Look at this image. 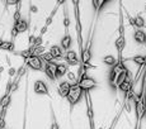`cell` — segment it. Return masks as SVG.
<instances>
[{
	"mask_svg": "<svg viewBox=\"0 0 146 129\" xmlns=\"http://www.w3.org/2000/svg\"><path fill=\"white\" fill-rule=\"evenodd\" d=\"M15 75H17V70L14 68V67H10L9 68V76L13 77V76H15Z\"/></svg>",
	"mask_w": 146,
	"mask_h": 129,
	"instance_id": "31",
	"label": "cell"
},
{
	"mask_svg": "<svg viewBox=\"0 0 146 129\" xmlns=\"http://www.w3.org/2000/svg\"><path fill=\"white\" fill-rule=\"evenodd\" d=\"M132 88H133V84H132V81H131L130 78H127V80L123 81L121 85H118V89L121 91H123V92H128L130 90H132Z\"/></svg>",
	"mask_w": 146,
	"mask_h": 129,
	"instance_id": "15",
	"label": "cell"
},
{
	"mask_svg": "<svg viewBox=\"0 0 146 129\" xmlns=\"http://www.w3.org/2000/svg\"><path fill=\"white\" fill-rule=\"evenodd\" d=\"M5 128V120H4V118H0V129H4Z\"/></svg>",
	"mask_w": 146,
	"mask_h": 129,
	"instance_id": "33",
	"label": "cell"
},
{
	"mask_svg": "<svg viewBox=\"0 0 146 129\" xmlns=\"http://www.w3.org/2000/svg\"><path fill=\"white\" fill-rule=\"evenodd\" d=\"M145 10H146V7H145Z\"/></svg>",
	"mask_w": 146,
	"mask_h": 129,
	"instance_id": "40",
	"label": "cell"
},
{
	"mask_svg": "<svg viewBox=\"0 0 146 129\" xmlns=\"http://www.w3.org/2000/svg\"><path fill=\"white\" fill-rule=\"evenodd\" d=\"M133 26L137 27L139 29H142L145 27V19L141 15H137L136 18H133Z\"/></svg>",
	"mask_w": 146,
	"mask_h": 129,
	"instance_id": "20",
	"label": "cell"
},
{
	"mask_svg": "<svg viewBox=\"0 0 146 129\" xmlns=\"http://www.w3.org/2000/svg\"><path fill=\"white\" fill-rule=\"evenodd\" d=\"M14 28L18 30V33H24V32H27V29H28V22L26 20V19H21L19 22L14 23Z\"/></svg>",
	"mask_w": 146,
	"mask_h": 129,
	"instance_id": "11",
	"label": "cell"
},
{
	"mask_svg": "<svg viewBox=\"0 0 146 129\" xmlns=\"http://www.w3.org/2000/svg\"><path fill=\"white\" fill-rule=\"evenodd\" d=\"M26 64L29 68L35 70V71H41V70H43V61L41 60V57H37V56H32V57L27 58Z\"/></svg>",
	"mask_w": 146,
	"mask_h": 129,
	"instance_id": "3",
	"label": "cell"
},
{
	"mask_svg": "<svg viewBox=\"0 0 146 129\" xmlns=\"http://www.w3.org/2000/svg\"><path fill=\"white\" fill-rule=\"evenodd\" d=\"M81 95H83V90H81L79 88V85L75 82V84H72L71 88H70V91H69V94H67L66 99L71 105H75V104H78L79 100L81 99Z\"/></svg>",
	"mask_w": 146,
	"mask_h": 129,
	"instance_id": "1",
	"label": "cell"
},
{
	"mask_svg": "<svg viewBox=\"0 0 146 129\" xmlns=\"http://www.w3.org/2000/svg\"><path fill=\"white\" fill-rule=\"evenodd\" d=\"M145 118H146V113H145Z\"/></svg>",
	"mask_w": 146,
	"mask_h": 129,
	"instance_id": "39",
	"label": "cell"
},
{
	"mask_svg": "<svg viewBox=\"0 0 146 129\" xmlns=\"http://www.w3.org/2000/svg\"><path fill=\"white\" fill-rule=\"evenodd\" d=\"M103 63L107 64V66H112V67H113L114 64L118 63V61H117V58L113 57L112 55H108V56H106V57L103 58Z\"/></svg>",
	"mask_w": 146,
	"mask_h": 129,
	"instance_id": "19",
	"label": "cell"
},
{
	"mask_svg": "<svg viewBox=\"0 0 146 129\" xmlns=\"http://www.w3.org/2000/svg\"><path fill=\"white\" fill-rule=\"evenodd\" d=\"M51 129H58V125H57V123H53V124L51 125Z\"/></svg>",
	"mask_w": 146,
	"mask_h": 129,
	"instance_id": "37",
	"label": "cell"
},
{
	"mask_svg": "<svg viewBox=\"0 0 146 129\" xmlns=\"http://www.w3.org/2000/svg\"><path fill=\"white\" fill-rule=\"evenodd\" d=\"M10 101H12V96H10V94H7V92H5L4 96L0 99V106H1L3 109H7L8 105L10 104Z\"/></svg>",
	"mask_w": 146,
	"mask_h": 129,
	"instance_id": "18",
	"label": "cell"
},
{
	"mask_svg": "<svg viewBox=\"0 0 146 129\" xmlns=\"http://www.w3.org/2000/svg\"><path fill=\"white\" fill-rule=\"evenodd\" d=\"M41 43H42V36H38V37H36L35 41H33V44H32L33 48H35V47H40Z\"/></svg>",
	"mask_w": 146,
	"mask_h": 129,
	"instance_id": "26",
	"label": "cell"
},
{
	"mask_svg": "<svg viewBox=\"0 0 146 129\" xmlns=\"http://www.w3.org/2000/svg\"><path fill=\"white\" fill-rule=\"evenodd\" d=\"M29 9H31V12H32V13H37L38 12V8L36 7V5H31Z\"/></svg>",
	"mask_w": 146,
	"mask_h": 129,
	"instance_id": "35",
	"label": "cell"
},
{
	"mask_svg": "<svg viewBox=\"0 0 146 129\" xmlns=\"http://www.w3.org/2000/svg\"><path fill=\"white\" fill-rule=\"evenodd\" d=\"M41 60H42V61H46V63H48V62H53V57L51 56V53H50V52L43 53V55L41 56Z\"/></svg>",
	"mask_w": 146,
	"mask_h": 129,
	"instance_id": "23",
	"label": "cell"
},
{
	"mask_svg": "<svg viewBox=\"0 0 146 129\" xmlns=\"http://www.w3.org/2000/svg\"><path fill=\"white\" fill-rule=\"evenodd\" d=\"M106 1H100V0H94L93 1V7L95 8V10H99V8H102L104 5Z\"/></svg>",
	"mask_w": 146,
	"mask_h": 129,
	"instance_id": "24",
	"label": "cell"
},
{
	"mask_svg": "<svg viewBox=\"0 0 146 129\" xmlns=\"http://www.w3.org/2000/svg\"><path fill=\"white\" fill-rule=\"evenodd\" d=\"M133 39H135V42L139 44L145 43L146 42V33L142 29H136L133 33Z\"/></svg>",
	"mask_w": 146,
	"mask_h": 129,
	"instance_id": "9",
	"label": "cell"
},
{
	"mask_svg": "<svg viewBox=\"0 0 146 129\" xmlns=\"http://www.w3.org/2000/svg\"><path fill=\"white\" fill-rule=\"evenodd\" d=\"M78 85H79V88L84 91H90V90H93V89L97 88V82H95L94 78L85 76V75L78 81Z\"/></svg>",
	"mask_w": 146,
	"mask_h": 129,
	"instance_id": "2",
	"label": "cell"
},
{
	"mask_svg": "<svg viewBox=\"0 0 146 129\" xmlns=\"http://www.w3.org/2000/svg\"><path fill=\"white\" fill-rule=\"evenodd\" d=\"M65 58H66V62L69 64H71V66H76V64H79V60H78V55L75 51H66L65 53Z\"/></svg>",
	"mask_w": 146,
	"mask_h": 129,
	"instance_id": "7",
	"label": "cell"
},
{
	"mask_svg": "<svg viewBox=\"0 0 146 129\" xmlns=\"http://www.w3.org/2000/svg\"><path fill=\"white\" fill-rule=\"evenodd\" d=\"M56 68H57V63H55V62H48V63H46V66H44V74H46L47 77L52 81H55L56 78H57Z\"/></svg>",
	"mask_w": 146,
	"mask_h": 129,
	"instance_id": "4",
	"label": "cell"
},
{
	"mask_svg": "<svg viewBox=\"0 0 146 129\" xmlns=\"http://www.w3.org/2000/svg\"><path fill=\"white\" fill-rule=\"evenodd\" d=\"M114 46H116V48H117V51H118L119 55H122L123 49H125V47H126V37L125 36H119V37L116 39V42H114Z\"/></svg>",
	"mask_w": 146,
	"mask_h": 129,
	"instance_id": "10",
	"label": "cell"
},
{
	"mask_svg": "<svg viewBox=\"0 0 146 129\" xmlns=\"http://www.w3.org/2000/svg\"><path fill=\"white\" fill-rule=\"evenodd\" d=\"M50 53L53 57V60H57V58H61L62 57V48L60 46H52L50 48Z\"/></svg>",
	"mask_w": 146,
	"mask_h": 129,
	"instance_id": "13",
	"label": "cell"
},
{
	"mask_svg": "<svg viewBox=\"0 0 146 129\" xmlns=\"http://www.w3.org/2000/svg\"><path fill=\"white\" fill-rule=\"evenodd\" d=\"M35 92L38 95H48V88L42 80H37L35 82Z\"/></svg>",
	"mask_w": 146,
	"mask_h": 129,
	"instance_id": "6",
	"label": "cell"
},
{
	"mask_svg": "<svg viewBox=\"0 0 146 129\" xmlns=\"http://www.w3.org/2000/svg\"><path fill=\"white\" fill-rule=\"evenodd\" d=\"M18 34H19V33H18V30H17L15 28L13 27V29H12V38H15Z\"/></svg>",
	"mask_w": 146,
	"mask_h": 129,
	"instance_id": "34",
	"label": "cell"
},
{
	"mask_svg": "<svg viewBox=\"0 0 146 129\" xmlns=\"http://www.w3.org/2000/svg\"><path fill=\"white\" fill-rule=\"evenodd\" d=\"M70 88H71V84H69L67 81L61 82L60 85H58V95H60L61 97H66L70 91Z\"/></svg>",
	"mask_w": 146,
	"mask_h": 129,
	"instance_id": "8",
	"label": "cell"
},
{
	"mask_svg": "<svg viewBox=\"0 0 146 129\" xmlns=\"http://www.w3.org/2000/svg\"><path fill=\"white\" fill-rule=\"evenodd\" d=\"M47 29H48V27H47V26H43V27H42V28H41V36H43L44 33L47 32Z\"/></svg>",
	"mask_w": 146,
	"mask_h": 129,
	"instance_id": "36",
	"label": "cell"
},
{
	"mask_svg": "<svg viewBox=\"0 0 146 129\" xmlns=\"http://www.w3.org/2000/svg\"><path fill=\"white\" fill-rule=\"evenodd\" d=\"M132 61L136 64H139V66H145L146 64V56H142V55H137L132 57Z\"/></svg>",
	"mask_w": 146,
	"mask_h": 129,
	"instance_id": "21",
	"label": "cell"
},
{
	"mask_svg": "<svg viewBox=\"0 0 146 129\" xmlns=\"http://www.w3.org/2000/svg\"><path fill=\"white\" fill-rule=\"evenodd\" d=\"M24 74H26V67L22 66L19 70H17V77L15 78H18V80H19V77L24 76Z\"/></svg>",
	"mask_w": 146,
	"mask_h": 129,
	"instance_id": "25",
	"label": "cell"
},
{
	"mask_svg": "<svg viewBox=\"0 0 146 129\" xmlns=\"http://www.w3.org/2000/svg\"><path fill=\"white\" fill-rule=\"evenodd\" d=\"M15 48V44L13 41H3V43L0 44V49L1 51H8V52H13Z\"/></svg>",
	"mask_w": 146,
	"mask_h": 129,
	"instance_id": "14",
	"label": "cell"
},
{
	"mask_svg": "<svg viewBox=\"0 0 146 129\" xmlns=\"http://www.w3.org/2000/svg\"><path fill=\"white\" fill-rule=\"evenodd\" d=\"M53 15H55V13H52V14H51V15H50V16H48V18H47V19H46V23H44V26H47V27H48V26H50V24H51V23H52V20H53Z\"/></svg>",
	"mask_w": 146,
	"mask_h": 129,
	"instance_id": "29",
	"label": "cell"
},
{
	"mask_svg": "<svg viewBox=\"0 0 146 129\" xmlns=\"http://www.w3.org/2000/svg\"><path fill=\"white\" fill-rule=\"evenodd\" d=\"M69 26H70V19H69V16H67V14L65 13V18H64V27H65L66 34H67V30H69Z\"/></svg>",
	"mask_w": 146,
	"mask_h": 129,
	"instance_id": "27",
	"label": "cell"
},
{
	"mask_svg": "<svg viewBox=\"0 0 146 129\" xmlns=\"http://www.w3.org/2000/svg\"><path fill=\"white\" fill-rule=\"evenodd\" d=\"M44 53V47L43 46H40V47H35L33 48V56H37V57H40Z\"/></svg>",
	"mask_w": 146,
	"mask_h": 129,
	"instance_id": "22",
	"label": "cell"
},
{
	"mask_svg": "<svg viewBox=\"0 0 146 129\" xmlns=\"http://www.w3.org/2000/svg\"><path fill=\"white\" fill-rule=\"evenodd\" d=\"M72 44V38L70 37L69 34H65L61 39V48L62 49H66V51H70V47H71Z\"/></svg>",
	"mask_w": 146,
	"mask_h": 129,
	"instance_id": "12",
	"label": "cell"
},
{
	"mask_svg": "<svg viewBox=\"0 0 146 129\" xmlns=\"http://www.w3.org/2000/svg\"><path fill=\"white\" fill-rule=\"evenodd\" d=\"M128 78V71L127 72H122V74H119L118 76L116 77V80H114V82L112 84V86H117L118 88V85L123 82V81H126Z\"/></svg>",
	"mask_w": 146,
	"mask_h": 129,
	"instance_id": "16",
	"label": "cell"
},
{
	"mask_svg": "<svg viewBox=\"0 0 146 129\" xmlns=\"http://www.w3.org/2000/svg\"><path fill=\"white\" fill-rule=\"evenodd\" d=\"M92 60V41L88 42V46L83 49L81 52V61H83V66H88Z\"/></svg>",
	"mask_w": 146,
	"mask_h": 129,
	"instance_id": "5",
	"label": "cell"
},
{
	"mask_svg": "<svg viewBox=\"0 0 146 129\" xmlns=\"http://www.w3.org/2000/svg\"><path fill=\"white\" fill-rule=\"evenodd\" d=\"M67 78H69L70 81H76V77H75V75H74V72H69L67 71Z\"/></svg>",
	"mask_w": 146,
	"mask_h": 129,
	"instance_id": "30",
	"label": "cell"
},
{
	"mask_svg": "<svg viewBox=\"0 0 146 129\" xmlns=\"http://www.w3.org/2000/svg\"><path fill=\"white\" fill-rule=\"evenodd\" d=\"M109 129H114V128H113V127H111V128H109Z\"/></svg>",
	"mask_w": 146,
	"mask_h": 129,
	"instance_id": "38",
	"label": "cell"
},
{
	"mask_svg": "<svg viewBox=\"0 0 146 129\" xmlns=\"http://www.w3.org/2000/svg\"><path fill=\"white\" fill-rule=\"evenodd\" d=\"M67 74V66L65 63H57V68H56V75L57 77H62Z\"/></svg>",
	"mask_w": 146,
	"mask_h": 129,
	"instance_id": "17",
	"label": "cell"
},
{
	"mask_svg": "<svg viewBox=\"0 0 146 129\" xmlns=\"http://www.w3.org/2000/svg\"><path fill=\"white\" fill-rule=\"evenodd\" d=\"M9 5H19V0H9V1H7Z\"/></svg>",
	"mask_w": 146,
	"mask_h": 129,
	"instance_id": "32",
	"label": "cell"
},
{
	"mask_svg": "<svg viewBox=\"0 0 146 129\" xmlns=\"http://www.w3.org/2000/svg\"><path fill=\"white\" fill-rule=\"evenodd\" d=\"M21 20V10H19V5H18V8H17V10L14 12V22H19Z\"/></svg>",
	"mask_w": 146,
	"mask_h": 129,
	"instance_id": "28",
	"label": "cell"
}]
</instances>
